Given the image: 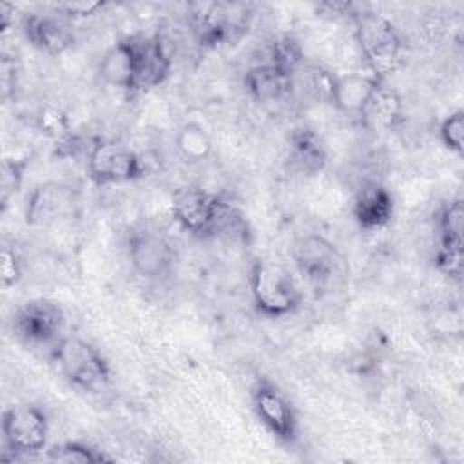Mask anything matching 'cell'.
I'll return each instance as SVG.
<instances>
[{"instance_id":"7","label":"cell","mask_w":464,"mask_h":464,"mask_svg":"<svg viewBox=\"0 0 464 464\" xmlns=\"http://www.w3.org/2000/svg\"><path fill=\"white\" fill-rule=\"evenodd\" d=\"M87 172L94 185L107 187L136 181L145 176L147 167L132 149L112 140H100L89 149Z\"/></svg>"},{"instance_id":"22","label":"cell","mask_w":464,"mask_h":464,"mask_svg":"<svg viewBox=\"0 0 464 464\" xmlns=\"http://www.w3.org/2000/svg\"><path fill=\"white\" fill-rule=\"evenodd\" d=\"M210 134L196 121L183 123L176 132V149L179 156L188 163H199L212 152Z\"/></svg>"},{"instance_id":"29","label":"cell","mask_w":464,"mask_h":464,"mask_svg":"<svg viewBox=\"0 0 464 464\" xmlns=\"http://www.w3.org/2000/svg\"><path fill=\"white\" fill-rule=\"evenodd\" d=\"M24 274V263L18 250L11 245L2 246V285L4 288H11L18 285Z\"/></svg>"},{"instance_id":"14","label":"cell","mask_w":464,"mask_h":464,"mask_svg":"<svg viewBox=\"0 0 464 464\" xmlns=\"http://www.w3.org/2000/svg\"><path fill=\"white\" fill-rule=\"evenodd\" d=\"M292 256L301 276L315 285L330 281L341 263L335 245L317 234H308L297 239Z\"/></svg>"},{"instance_id":"8","label":"cell","mask_w":464,"mask_h":464,"mask_svg":"<svg viewBox=\"0 0 464 464\" xmlns=\"http://www.w3.org/2000/svg\"><path fill=\"white\" fill-rule=\"evenodd\" d=\"M2 435L14 459L42 451L49 437L47 413L34 404L9 406L2 415Z\"/></svg>"},{"instance_id":"27","label":"cell","mask_w":464,"mask_h":464,"mask_svg":"<svg viewBox=\"0 0 464 464\" xmlns=\"http://www.w3.org/2000/svg\"><path fill=\"white\" fill-rule=\"evenodd\" d=\"M439 138L448 150H451L455 154H462V150H464V112H462V109L450 112L440 121Z\"/></svg>"},{"instance_id":"2","label":"cell","mask_w":464,"mask_h":464,"mask_svg":"<svg viewBox=\"0 0 464 464\" xmlns=\"http://www.w3.org/2000/svg\"><path fill=\"white\" fill-rule=\"evenodd\" d=\"M355 38L370 67V74L379 82L393 74L402 63V36L386 16L375 11H359L352 14Z\"/></svg>"},{"instance_id":"3","label":"cell","mask_w":464,"mask_h":464,"mask_svg":"<svg viewBox=\"0 0 464 464\" xmlns=\"http://www.w3.org/2000/svg\"><path fill=\"white\" fill-rule=\"evenodd\" d=\"M62 377L89 393L102 392L111 381V366L102 352L78 335H63L49 352Z\"/></svg>"},{"instance_id":"26","label":"cell","mask_w":464,"mask_h":464,"mask_svg":"<svg viewBox=\"0 0 464 464\" xmlns=\"http://www.w3.org/2000/svg\"><path fill=\"white\" fill-rule=\"evenodd\" d=\"M301 62H303V49L294 36H279L270 44L268 63L294 76Z\"/></svg>"},{"instance_id":"18","label":"cell","mask_w":464,"mask_h":464,"mask_svg":"<svg viewBox=\"0 0 464 464\" xmlns=\"http://www.w3.org/2000/svg\"><path fill=\"white\" fill-rule=\"evenodd\" d=\"M243 85L256 102H279L292 91V74L266 62L250 67L243 76Z\"/></svg>"},{"instance_id":"28","label":"cell","mask_w":464,"mask_h":464,"mask_svg":"<svg viewBox=\"0 0 464 464\" xmlns=\"http://www.w3.org/2000/svg\"><path fill=\"white\" fill-rule=\"evenodd\" d=\"M105 7L102 0H85V2H60L54 5V14H60L67 20H83L94 16Z\"/></svg>"},{"instance_id":"24","label":"cell","mask_w":464,"mask_h":464,"mask_svg":"<svg viewBox=\"0 0 464 464\" xmlns=\"http://www.w3.org/2000/svg\"><path fill=\"white\" fill-rule=\"evenodd\" d=\"M47 459L63 464H98L111 460V457H107L102 450L80 440H67L53 446L47 450Z\"/></svg>"},{"instance_id":"17","label":"cell","mask_w":464,"mask_h":464,"mask_svg":"<svg viewBox=\"0 0 464 464\" xmlns=\"http://www.w3.org/2000/svg\"><path fill=\"white\" fill-rule=\"evenodd\" d=\"M381 82L364 72H344L330 78L328 92L330 100L339 112L361 116L372 94L377 91Z\"/></svg>"},{"instance_id":"1","label":"cell","mask_w":464,"mask_h":464,"mask_svg":"<svg viewBox=\"0 0 464 464\" xmlns=\"http://www.w3.org/2000/svg\"><path fill=\"white\" fill-rule=\"evenodd\" d=\"M176 223L196 237H245L246 219L225 198L203 188H183L172 198Z\"/></svg>"},{"instance_id":"12","label":"cell","mask_w":464,"mask_h":464,"mask_svg":"<svg viewBox=\"0 0 464 464\" xmlns=\"http://www.w3.org/2000/svg\"><path fill=\"white\" fill-rule=\"evenodd\" d=\"M127 252L134 272L143 279H160L167 276L174 263L172 245L152 230L130 232Z\"/></svg>"},{"instance_id":"13","label":"cell","mask_w":464,"mask_h":464,"mask_svg":"<svg viewBox=\"0 0 464 464\" xmlns=\"http://www.w3.org/2000/svg\"><path fill=\"white\" fill-rule=\"evenodd\" d=\"M134 51V65H136V80L134 92H143L161 85L172 69L170 53L161 40V36H129Z\"/></svg>"},{"instance_id":"21","label":"cell","mask_w":464,"mask_h":464,"mask_svg":"<svg viewBox=\"0 0 464 464\" xmlns=\"http://www.w3.org/2000/svg\"><path fill=\"white\" fill-rule=\"evenodd\" d=\"M361 116L372 130H392L402 120V100L397 91L381 83L368 100Z\"/></svg>"},{"instance_id":"19","label":"cell","mask_w":464,"mask_h":464,"mask_svg":"<svg viewBox=\"0 0 464 464\" xmlns=\"http://www.w3.org/2000/svg\"><path fill=\"white\" fill-rule=\"evenodd\" d=\"M98 72L107 85L134 92L136 65H134V51L129 36L123 40H118L105 51V54L102 56Z\"/></svg>"},{"instance_id":"10","label":"cell","mask_w":464,"mask_h":464,"mask_svg":"<svg viewBox=\"0 0 464 464\" xmlns=\"http://www.w3.org/2000/svg\"><path fill=\"white\" fill-rule=\"evenodd\" d=\"M464 205L460 198L446 201L437 214L435 265L450 279L460 281L464 261Z\"/></svg>"},{"instance_id":"23","label":"cell","mask_w":464,"mask_h":464,"mask_svg":"<svg viewBox=\"0 0 464 464\" xmlns=\"http://www.w3.org/2000/svg\"><path fill=\"white\" fill-rule=\"evenodd\" d=\"M36 129L42 136L53 140L56 145L74 136L72 125L65 111L53 103H44L36 112Z\"/></svg>"},{"instance_id":"5","label":"cell","mask_w":464,"mask_h":464,"mask_svg":"<svg viewBox=\"0 0 464 464\" xmlns=\"http://www.w3.org/2000/svg\"><path fill=\"white\" fill-rule=\"evenodd\" d=\"M65 314L53 299H29L16 306L11 315L13 335L29 348H49L63 337Z\"/></svg>"},{"instance_id":"16","label":"cell","mask_w":464,"mask_h":464,"mask_svg":"<svg viewBox=\"0 0 464 464\" xmlns=\"http://www.w3.org/2000/svg\"><path fill=\"white\" fill-rule=\"evenodd\" d=\"M22 31L38 51L56 56L74 45V34L62 16L29 13L22 20Z\"/></svg>"},{"instance_id":"30","label":"cell","mask_w":464,"mask_h":464,"mask_svg":"<svg viewBox=\"0 0 464 464\" xmlns=\"http://www.w3.org/2000/svg\"><path fill=\"white\" fill-rule=\"evenodd\" d=\"M13 24H14V7L7 2H2L0 4V33L5 34Z\"/></svg>"},{"instance_id":"15","label":"cell","mask_w":464,"mask_h":464,"mask_svg":"<svg viewBox=\"0 0 464 464\" xmlns=\"http://www.w3.org/2000/svg\"><path fill=\"white\" fill-rule=\"evenodd\" d=\"M393 212L395 201L392 192L377 181L364 183L353 198V219L366 232H377L388 227L392 223Z\"/></svg>"},{"instance_id":"9","label":"cell","mask_w":464,"mask_h":464,"mask_svg":"<svg viewBox=\"0 0 464 464\" xmlns=\"http://www.w3.org/2000/svg\"><path fill=\"white\" fill-rule=\"evenodd\" d=\"M80 208L76 187L62 181H42L27 196L25 223L29 227H51L72 219Z\"/></svg>"},{"instance_id":"4","label":"cell","mask_w":464,"mask_h":464,"mask_svg":"<svg viewBox=\"0 0 464 464\" xmlns=\"http://www.w3.org/2000/svg\"><path fill=\"white\" fill-rule=\"evenodd\" d=\"M248 288L256 310L272 319L294 314L303 301L292 274L277 263L256 259L248 270Z\"/></svg>"},{"instance_id":"6","label":"cell","mask_w":464,"mask_h":464,"mask_svg":"<svg viewBox=\"0 0 464 464\" xmlns=\"http://www.w3.org/2000/svg\"><path fill=\"white\" fill-rule=\"evenodd\" d=\"M246 4L203 2L192 7L190 25L201 47L216 49L236 40L248 25Z\"/></svg>"},{"instance_id":"20","label":"cell","mask_w":464,"mask_h":464,"mask_svg":"<svg viewBox=\"0 0 464 464\" xmlns=\"http://www.w3.org/2000/svg\"><path fill=\"white\" fill-rule=\"evenodd\" d=\"M288 156L292 165L303 174H315L328 161L326 147L310 127H295L288 134Z\"/></svg>"},{"instance_id":"25","label":"cell","mask_w":464,"mask_h":464,"mask_svg":"<svg viewBox=\"0 0 464 464\" xmlns=\"http://www.w3.org/2000/svg\"><path fill=\"white\" fill-rule=\"evenodd\" d=\"M29 163H31V156H27V154L20 156V158H4L2 176H0V205H2V210H5L11 198L20 190Z\"/></svg>"},{"instance_id":"11","label":"cell","mask_w":464,"mask_h":464,"mask_svg":"<svg viewBox=\"0 0 464 464\" xmlns=\"http://www.w3.org/2000/svg\"><path fill=\"white\" fill-rule=\"evenodd\" d=\"M252 408L261 424L283 442L297 437V417L286 395L268 381H259L252 390Z\"/></svg>"}]
</instances>
